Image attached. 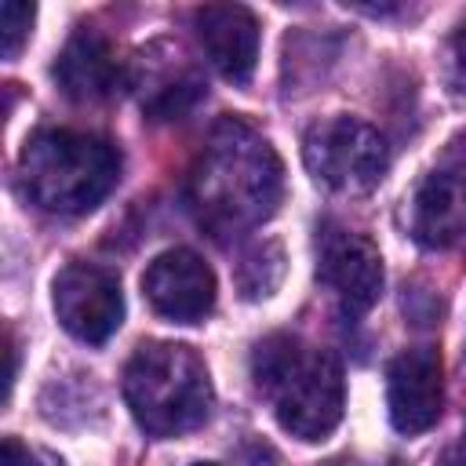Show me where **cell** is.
Wrapping results in <instances>:
<instances>
[{"label":"cell","instance_id":"6da1fadb","mask_svg":"<svg viewBox=\"0 0 466 466\" xmlns=\"http://www.w3.org/2000/svg\"><path fill=\"white\" fill-rule=\"evenodd\" d=\"M193 200L215 229H244L273 215L280 200V160L273 146L240 120H222L193 171Z\"/></svg>","mask_w":466,"mask_h":466},{"label":"cell","instance_id":"7a4b0ae2","mask_svg":"<svg viewBox=\"0 0 466 466\" xmlns=\"http://www.w3.org/2000/svg\"><path fill=\"white\" fill-rule=\"evenodd\" d=\"M251 379L269 397L280 430L299 441L328 437L346 404L342 364L328 350L302 346L295 335H269L251 353Z\"/></svg>","mask_w":466,"mask_h":466},{"label":"cell","instance_id":"3957f363","mask_svg":"<svg viewBox=\"0 0 466 466\" xmlns=\"http://www.w3.org/2000/svg\"><path fill=\"white\" fill-rule=\"evenodd\" d=\"M18 171L33 204L55 215H80L113 189L120 153L98 135L44 127L22 146Z\"/></svg>","mask_w":466,"mask_h":466},{"label":"cell","instance_id":"277c9868","mask_svg":"<svg viewBox=\"0 0 466 466\" xmlns=\"http://www.w3.org/2000/svg\"><path fill=\"white\" fill-rule=\"evenodd\" d=\"M124 400L149 437H178L208 419L211 379L197 350L142 342L124 368Z\"/></svg>","mask_w":466,"mask_h":466},{"label":"cell","instance_id":"5b68a950","mask_svg":"<svg viewBox=\"0 0 466 466\" xmlns=\"http://www.w3.org/2000/svg\"><path fill=\"white\" fill-rule=\"evenodd\" d=\"M302 157L320 186L350 197L375 189L390 164L386 138L357 116H331L313 124L306 131Z\"/></svg>","mask_w":466,"mask_h":466},{"label":"cell","instance_id":"8992f818","mask_svg":"<svg viewBox=\"0 0 466 466\" xmlns=\"http://www.w3.org/2000/svg\"><path fill=\"white\" fill-rule=\"evenodd\" d=\"M58 324L80 339V342H106L120 320H124V291L116 273L91 266V262H69L51 288Z\"/></svg>","mask_w":466,"mask_h":466},{"label":"cell","instance_id":"52a82bcc","mask_svg":"<svg viewBox=\"0 0 466 466\" xmlns=\"http://www.w3.org/2000/svg\"><path fill=\"white\" fill-rule=\"evenodd\" d=\"M142 291L149 306L175 320V324H193L204 320L215 309V273L211 266L189 251V248H167L160 251L146 273H142Z\"/></svg>","mask_w":466,"mask_h":466},{"label":"cell","instance_id":"ba28073f","mask_svg":"<svg viewBox=\"0 0 466 466\" xmlns=\"http://www.w3.org/2000/svg\"><path fill=\"white\" fill-rule=\"evenodd\" d=\"M386 404L397 433H426L444 408V364L433 346L404 350L386 371Z\"/></svg>","mask_w":466,"mask_h":466},{"label":"cell","instance_id":"9c48e42d","mask_svg":"<svg viewBox=\"0 0 466 466\" xmlns=\"http://www.w3.org/2000/svg\"><path fill=\"white\" fill-rule=\"evenodd\" d=\"M466 229V138L433 167L411 197V237L422 248H448Z\"/></svg>","mask_w":466,"mask_h":466},{"label":"cell","instance_id":"30bf717a","mask_svg":"<svg viewBox=\"0 0 466 466\" xmlns=\"http://www.w3.org/2000/svg\"><path fill=\"white\" fill-rule=\"evenodd\" d=\"M317 273L339 295L346 317L368 313L382 295V255L364 233H350V229L324 233Z\"/></svg>","mask_w":466,"mask_h":466},{"label":"cell","instance_id":"8fae6325","mask_svg":"<svg viewBox=\"0 0 466 466\" xmlns=\"http://www.w3.org/2000/svg\"><path fill=\"white\" fill-rule=\"evenodd\" d=\"M208 62L233 84H248L258 62V22L240 4H208L193 15Z\"/></svg>","mask_w":466,"mask_h":466},{"label":"cell","instance_id":"7c38bea8","mask_svg":"<svg viewBox=\"0 0 466 466\" xmlns=\"http://www.w3.org/2000/svg\"><path fill=\"white\" fill-rule=\"evenodd\" d=\"M51 73H55L62 95H69L73 102H102L120 84V66L113 58L109 44L91 29H80L76 36H69V44L62 47Z\"/></svg>","mask_w":466,"mask_h":466},{"label":"cell","instance_id":"4fadbf2b","mask_svg":"<svg viewBox=\"0 0 466 466\" xmlns=\"http://www.w3.org/2000/svg\"><path fill=\"white\" fill-rule=\"evenodd\" d=\"M33 4H22V0H7L0 7V51L4 58H15L22 40L29 36V25H33Z\"/></svg>","mask_w":466,"mask_h":466},{"label":"cell","instance_id":"5bb4252c","mask_svg":"<svg viewBox=\"0 0 466 466\" xmlns=\"http://www.w3.org/2000/svg\"><path fill=\"white\" fill-rule=\"evenodd\" d=\"M0 466H66V462L44 448H29L18 437H7L0 444Z\"/></svg>","mask_w":466,"mask_h":466},{"label":"cell","instance_id":"9a60e30c","mask_svg":"<svg viewBox=\"0 0 466 466\" xmlns=\"http://www.w3.org/2000/svg\"><path fill=\"white\" fill-rule=\"evenodd\" d=\"M451 66L459 84H466V25H459V33L451 36Z\"/></svg>","mask_w":466,"mask_h":466},{"label":"cell","instance_id":"2e32d148","mask_svg":"<svg viewBox=\"0 0 466 466\" xmlns=\"http://www.w3.org/2000/svg\"><path fill=\"white\" fill-rule=\"evenodd\" d=\"M15 371H18V350H15V339H11V331H7V379H4V397H7L11 386H15Z\"/></svg>","mask_w":466,"mask_h":466},{"label":"cell","instance_id":"e0dca14e","mask_svg":"<svg viewBox=\"0 0 466 466\" xmlns=\"http://www.w3.org/2000/svg\"><path fill=\"white\" fill-rule=\"evenodd\" d=\"M317 466H360V462L350 459V455H335V459H324V462H317Z\"/></svg>","mask_w":466,"mask_h":466},{"label":"cell","instance_id":"ac0fdd59","mask_svg":"<svg viewBox=\"0 0 466 466\" xmlns=\"http://www.w3.org/2000/svg\"><path fill=\"white\" fill-rule=\"evenodd\" d=\"M193 466H218V462H193Z\"/></svg>","mask_w":466,"mask_h":466}]
</instances>
